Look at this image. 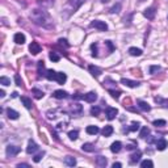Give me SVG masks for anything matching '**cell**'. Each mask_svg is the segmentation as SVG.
<instances>
[{"label":"cell","mask_w":168,"mask_h":168,"mask_svg":"<svg viewBox=\"0 0 168 168\" xmlns=\"http://www.w3.org/2000/svg\"><path fill=\"white\" fill-rule=\"evenodd\" d=\"M14 82H16V86H18V87L22 86V79L20 78V75H18V74H16V75H14Z\"/></svg>","instance_id":"cell-42"},{"label":"cell","mask_w":168,"mask_h":168,"mask_svg":"<svg viewBox=\"0 0 168 168\" xmlns=\"http://www.w3.org/2000/svg\"><path fill=\"white\" fill-rule=\"evenodd\" d=\"M0 84H3V86H11V79H8L7 76H1L0 78Z\"/></svg>","instance_id":"cell-38"},{"label":"cell","mask_w":168,"mask_h":168,"mask_svg":"<svg viewBox=\"0 0 168 168\" xmlns=\"http://www.w3.org/2000/svg\"><path fill=\"white\" fill-rule=\"evenodd\" d=\"M49 58H50V61H53V62H59L61 57H59V55L57 54L55 51H50V54H49Z\"/></svg>","instance_id":"cell-30"},{"label":"cell","mask_w":168,"mask_h":168,"mask_svg":"<svg viewBox=\"0 0 168 168\" xmlns=\"http://www.w3.org/2000/svg\"><path fill=\"white\" fill-rule=\"evenodd\" d=\"M0 97H1V99H4V97H5V92H4L3 89L0 91Z\"/></svg>","instance_id":"cell-51"},{"label":"cell","mask_w":168,"mask_h":168,"mask_svg":"<svg viewBox=\"0 0 168 168\" xmlns=\"http://www.w3.org/2000/svg\"><path fill=\"white\" fill-rule=\"evenodd\" d=\"M55 80L59 83V84H65L66 80H67V75H66L65 72H57V78Z\"/></svg>","instance_id":"cell-17"},{"label":"cell","mask_w":168,"mask_h":168,"mask_svg":"<svg viewBox=\"0 0 168 168\" xmlns=\"http://www.w3.org/2000/svg\"><path fill=\"white\" fill-rule=\"evenodd\" d=\"M53 97L54 99H58V100H62V99H67L69 97V93L63 91V89H57L53 92Z\"/></svg>","instance_id":"cell-6"},{"label":"cell","mask_w":168,"mask_h":168,"mask_svg":"<svg viewBox=\"0 0 168 168\" xmlns=\"http://www.w3.org/2000/svg\"><path fill=\"white\" fill-rule=\"evenodd\" d=\"M112 167H113V168H120V167H122V164H121V163H113Z\"/></svg>","instance_id":"cell-49"},{"label":"cell","mask_w":168,"mask_h":168,"mask_svg":"<svg viewBox=\"0 0 168 168\" xmlns=\"http://www.w3.org/2000/svg\"><path fill=\"white\" fill-rule=\"evenodd\" d=\"M121 148H122V144H121V142H114V143H112V146H110V151L112 152H114V154H117V152H120Z\"/></svg>","instance_id":"cell-20"},{"label":"cell","mask_w":168,"mask_h":168,"mask_svg":"<svg viewBox=\"0 0 168 168\" xmlns=\"http://www.w3.org/2000/svg\"><path fill=\"white\" fill-rule=\"evenodd\" d=\"M65 163L69 167H74V165H76V159L72 158V156H66L65 158Z\"/></svg>","instance_id":"cell-27"},{"label":"cell","mask_w":168,"mask_h":168,"mask_svg":"<svg viewBox=\"0 0 168 168\" xmlns=\"http://www.w3.org/2000/svg\"><path fill=\"white\" fill-rule=\"evenodd\" d=\"M91 49H92V57H99V45L95 42V43L91 45Z\"/></svg>","instance_id":"cell-33"},{"label":"cell","mask_w":168,"mask_h":168,"mask_svg":"<svg viewBox=\"0 0 168 168\" xmlns=\"http://www.w3.org/2000/svg\"><path fill=\"white\" fill-rule=\"evenodd\" d=\"M30 20L34 22L36 25L42 28H46V29H53L54 24H53V20L50 17V14L46 12L45 9H33L29 14Z\"/></svg>","instance_id":"cell-1"},{"label":"cell","mask_w":168,"mask_h":168,"mask_svg":"<svg viewBox=\"0 0 168 168\" xmlns=\"http://www.w3.org/2000/svg\"><path fill=\"white\" fill-rule=\"evenodd\" d=\"M96 164L99 165V167H106V164H108V160H106L105 156H97L96 158Z\"/></svg>","instance_id":"cell-24"},{"label":"cell","mask_w":168,"mask_h":168,"mask_svg":"<svg viewBox=\"0 0 168 168\" xmlns=\"http://www.w3.org/2000/svg\"><path fill=\"white\" fill-rule=\"evenodd\" d=\"M150 134V129H148L147 126H143L142 127V130H141V133H139V137L141 138H146Z\"/></svg>","instance_id":"cell-32"},{"label":"cell","mask_w":168,"mask_h":168,"mask_svg":"<svg viewBox=\"0 0 168 168\" xmlns=\"http://www.w3.org/2000/svg\"><path fill=\"white\" fill-rule=\"evenodd\" d=\"M117 114H118V110L116 108H106V118L108 120H114Z\"/></svg>","instance_id":"cell-9"},{"label":"cell","mask_w":168,"mask_h":168,"mask_svg":"<svg viewBox=\"0 0 168 168\" xmlns=\"http://www.w3.org/2000/svg\"><path fill=\"white\" fill-rule=\"evenodd\" d=\"M69 137H70V139L75 141V139H78V137H79V133L76 130H71V131H69Z\"/></svg>","instance_id":"cell-36"},{"label":"cell","mask_w":168,"mask_h":168,"mask_svg":"<svg viewBox=\"0 0 168 168\" xmlns=\"http://www.w3.org/2000/svg\"><path fill=\"white\" fill-rule=\"evenodd\" d=\"M45 76H46V79L47 80H55V78H57V72H55L54 70H47Z\"/></svg>","instance_id":"cell-28"},{"label":"cell","mask_w":168,"mask_h":168,"mask_svg":"<svg viewBox=\"0 0 168 168\" xmlns=\"http://www.w3.org/2000/svg\"><path fill=\"white\" fill-rule=\"evenodd\" d=\"M29 51L32 53L33 55H37L41 53V46H40V43L36 41H33L30 45H29Z\"/></svg>","instance_id":"cell-5"},{"label":"cell","mask_w":168,"mask_h":168,"mask_svg":"<svg viewBox=\"0 0 168 168\" xmlns=\"http://www.w3.org/2000/svg\"><path fill=\"white\" fill-rule=\"evenodd\" d=\"M105 45L109 47V51H113V50H114V46L112 45V42H110V41H105Z\"/></svg>","instance_id":"cell-48"},{"label":"cell","mask_w":168,"mask_h":168,"mask_svg":"<svg viewBox=\"0 0 168 168\" xmlns=\"http://www.w3.org/2000/svg\"><path fill=\"white\" fill-rule=\"evenodd\" d=\"M18 96V93L17 92H13V93H12V97H13V99H14V97H17Z\"/></svg>","instance_id":"cell-52"},{"label":"cell","mask_w":168,"mask_h":168,"mask_svg":"<svg viewBox=\"0 0 168 168\" xmlns=\"http://www.w3.org/2000/svg\"><path fill=\"white\" fill-rule=\"evenodd\" d=\"M32 92L34 93V97H36V99H42V97H43V95H45V93L42 92L41 89H37V88H33V89H32Z\"/></svg>","instance_id":"cell-31"},{"label":"cell","mask_w":168,"mask_h":168,"mask_svg":"<svg viewBox=\"0 0 168 168\" xmlns=\"http://www.w3.org/2000/svg\"><path fill=\"white\" fill-rule=\"evenodd\" d=\"M141 158H142L141 151H135L134 154L130 155V163L131 164H135V163H138V161L141 160Z\"/></svg>","instance_id":"cell-11"},{"label":"cell","mask_w":168,"mask_h":168,"mask_svg":"<svg viewBox=\"0 0 168 168\" xmlns=\"http://www.w3.org/2000/svg\"><path fill=\"white\" fill-rule=\"evenodd\" d=\"M141 167L142 168H147V167L151 168V167H154V163H152L151 160H148V159H146V160H143L141 163Z\"/></svg>","instance_id":"cell-35"},{"label":"cell","mask_w":168,"mask_h":168,"mask_svg":"<svg viewBox=\"0 0 168 168\" xmlns=\"http://www.w3.org/2000/svg\"><path fill=\"white\" fill-rule=\"evenodd\" d=\"M100 112H101V110H100L99 106H92V108H91V114H92V116H99Z\"/></svg>","instance_id":"cell-41"},{"label":"cell","mask_w":168,"mask_h":168,"mask_svg":"<svg viewBox=\"0 0 168 168\" xmlns=\"http://www.w3.org/2000/svg\"><path fill=\"white\" fill-rule=\"evenodd\" d=\"M152 124H154V126H156V127H161V126H165L167 122H165L164 120H155Z\"/></svg>","instance_id":"cell-39"},{"label":"cell","mask_w":168,"mask_h":168,"mask_svg":"<svg viewBox=\"0 0 168 168\" xmlns=\"http://www.w3.org/2000/svg\"><path fill=\"white\" fill-rule=\"evenodd\" d=\"M82 150L86 151V152H93V151H96V147L92 143H84L82 146Z\"/></svg>","instance_id":"cell-21"},{"label":"cell","mask_w":168,"mask_h":168,"mask_svg":"<svg viewBox=\"0 0 168 168\" xmlns=\"http://www.w3.org/2000/svg\"><path fill=\"white\" fill-rule=\"evenodd\" d=\"M36 151H38V144L36 143L33 139H30V141H29V143H28L26 152H28V154H34Z\"/></svg>","instance_id":"cell-7"},{"label":"cell","mask_w":168,"mask_h":168,"mask_svg":"<svg viewBox=\"0 0 168 168\" xmlns=\"http://www.w3.org/2000/svg\"><path fill=\"white\" fill-rule=\"evenodd\" d=\"M101 134H103L104 137H109V135H112V134H113V126L106 125L103 130H101Z\"/></svg>","instance_id":"cell-22"},{"label":"cell","mask_w":168,"mask_h":168,"mask_svg":"<svg viewBox=\"0 0 168 168\" xmlns=\"http://www.w3.org/2000/svg\"><path fill=\"white\" fill-rule=\"evenodd\" d=\"M21 148L17 147V146H13V144H9L7 147V150H5V152H7V156L8 158H11V156H14V155H17L18 152H20Z\"/></svg>","instance_id":"cell-4"},{"label":"cell","mask_w":168,"mask_h":168,"mask_svg":"<svg viewBox=\"0 0 168 168\" xmlns=\"http://www.w3.org/2000/svg\"><path fill=\"white\" fill-rule=\"evenodd\" d=\"M72 99L74 100H84V95H82V93H75V95L72 96Z\"/></svg>","instance_id":"cell-46"},{"label":"cell","mask_w":168,"mask_h":168,"mask_svg":"<svg viewBox=\"0 0 168 168\" xmlns=\"http://www.w3.org/2000/svg\"><path fill=\"white\" fill-rule=\"evenodd\" d=\"M121 11V4L118 3V4H114L113 7L110 8V13H118Z\"/></svg>","instance_id":"cell-37"},{"label":"cell","mask_w":168,"mask_h":168,"mask_svg":"<svg viewBox=\"0 0 168 168\" xmlns=\"http://www.w3.org/2000/svg\"><path fill=\"white\" fill-rule=\"evenodd\" d=\"M168 146V143H167V141H165L164 138H160V139H158L156 141V148H158L159 151H163V150H165V147Z\"/></svg>","instance_id":"cell-16"},{"label":"cell","mask_w":168,"mask_h":168,"mask_svg":"<svg viewBox=\"0 0 168 168\" xmlns=\"http://www.w3.org/2000/svg\"><path fill=\"white\" fill-rule=\"evenodd\" d=\"M91 28L99 29V30H101V32L108 30V25H106L104 21H100V20H93L92 22H91Z\"/></svg>","instance_id":"cell-3"},{"label":"cell","mask_w":168,"mask_h":168,"mask_svg":"<svg viewBox=\"0 0 168 168\" xmlns=\"http://www.w3.org/2000/svg\"><path fill=\"white\" fill-rule=\"evenodd\" d=\"M129 54L133 55V57H141L142 55V50L137 47H130L129 49Z\"/></svg>","instance_id":"cell-26"},{"label":"cell","mask_w":168,"mask_h":168,"mask_svg":"<svg viewBox=\"0 0 168 168\" xmlns=\"http://www.w3.org/2000/svg\"><path fill=\"white\" fill-rule=\"evenodd\" d=\"M70 112H71L74 116H75V114H80L83 112V106L78 103L72 104V105H70Z\"/></svg>","instance_id":"cell-8"},{"label":"cell","mask_w":168,"mask_h":168,"mask_svg":"<svg viewBox=\"0 0 168 168\" xmlns=\"http://www.w3.org/2000/svg\"><path fill=\"white\" fill-rule=\"evenodd\" d=\"M159 70H160L159 66H151L150 67V74H155V72H158Z\"/></svg>","instance_id":"cell-45"},{"label":"cell","mask_w":168,"mask_h":168,"mask_svg":"<svg viewBox=\"0 0 168 168\" xmlns=\"http://www.w3.org/2000/svg\"><path fill=\"white\" fill-rule=\"evenodd\" d=\"M21 101H22V104H24V106L26 108V109H32L33 104H32V100L29 99V97L22 96V97H21Z\"/></svg>","instance_id":"cell-25"},{"label":"cell","mask_w":168,"mask_h":168,"mask_svg":"<svg viewBox=\"0 0 168 168\" xmlns=\"http://www.w3.org/2000/svg\"><path fill=\"white\" fill-rule=\"evenodd\" d=\"M109 93L112 95V97H114V99H118L121 95V92H118V91H113V89H109Z\"/></svg>","instance_id":"cell-44"},{"label":"cell","mask_w":168,"mask_h":168,"mask_svg":"<svg viewBox=\"0 0 168 168\" xmlns=\"http://www.w3.org/2000/svg\"><path fill=\"white\" fill-rule=\"evenodd\" d=\"M55 114H57V110H49L47 113H46V116H47V118L49 120H55V118H57V116H55Z\"/></svg>","instance_id":"cell-40"},{"label":"cell","mask_w":168,"mask_h":168,"mask_svg":"<svg viewBox=\"0 0 168 168\" xmlns=\"http://www.w3.org/2000/svg\"><path fill=\"white\" fill-rule=\"evenodd\" d=\"M139 1H144V0H139Z\"/></svg>","instance_id":"cell-54"},{"label":"cell","mask_w":168,"mask_h":168,"mask_svg":"<svg viewBox=\"0 0 168 168\" xmlns=\"http://www.w3.org/2000/svg\"><path fill=\"white\" fill-rule=\"evenodd\" d=\"M13 40H14V42H16L17 45L25 43V36L22 34V33H16V34H14V37H13Z\"/></svg>","instance_id":"cell-19"},{"label":"cell","mask_w":168,"mask_h":168,"mask_svg":"<svg viewBox=\"0 0 168 168\" xmlns=\"http://www.w3.org/2000/svg\"><path fill=\"white\" fill-rule=\"evenodd\" d=\"M21 167H29V164H26V163H22V164H17V168H21Z\"/></svg>","instance_id":"cell-50"},{"label":"cell","mask_w":168,"mask_h":168,"mask_svg":"<svg viewBox=\"0 0 168 168\" xmlns=\"http://www.w3.org/2000/svg\"><path fill=\"white\" fill-rule=\"evenodd\" d=\"M101 1H103V3H108V1H109V0H101Z\"/></svg>","instance_id":"cell-53"},{"label":"cell","mask_w":168,"mask_h":168,"mask_svg":"<svg viewBox=\"0 0 168 168\" xmlns=\"http://www.w3.org/2000/svg\"><path fill=\"white\" fill-rule=\"evenodd\" d=\"M88 70H89V72L92 74V76H95V78H99V76L103 74V71H101L99 67H96V66H89Z\"/></svg>","instance_id":"cell-14"},{"label":"cell","mask_w":168,"mask_h":168,"mask_svg":"<svg viewBox=\"0 0 168 168\" xmlns=\"http://www.w3.org/2000/svg\"><path fill=\"white\" fill-rule=\"evenodd\" d=\"M121 83L122 84H125V86H127V87H130V88H135V87H138L139 86V83L138 82H134V80H130V79H121Z\"/></svg>","instance_id":"cell-15"},{"label":"cell","mask_w":168,"mask_h":168,"mask_svg":"<svg viewBox=\"0 0 168 168\" xmlns=\"http://www.w3.org/2000/svg\"><path fill=\"white\" fill-rule=\"evenodd\" d=\"M84 1H86V0H69V3L66 5L65 11H69V14L74 13V12H76V11L79 9L80 5H82Z\"/></svg>","instance_id":"cell-2"},{"label":"cell","mask_w":168,"mask_h":168,"mask_svg":"<svg viewBox=\"0 0 168 168\" xmlns=\"http://www.w3.org/2000/svg\"><path fill=\"white\" fill-rule=\"evenodd\" d=\"M43 155H45V152H43V151H42V152H40V154L34 155V158H33V160H34L36 163H38V161H40V160H41V159H42V156H43Z\"/></svg>","instance_id":"cell-43"},{"label":"cell","mask_w":168,"mask_h":168,"mask_svg":"<svg viewBox=\"0 0 168 168\" xmlns=\"http://www.w3.org/2000/svg\"><path fill=\"white\" fill-rule=\"evenodd\" d=\"M137 104H138V108L141 110H143V112H150L151 110V106L148 105L146 101H142V100H138L137 101Z\"/></svg>","instance_id":"cell-13"},{"label":"cell","mask_w":168,"mask_h":168,"mask_svg":"<svg viewBox=\"0 0 168 168\" xmlns=\"http://www.w3.org/2000/svg\"><path fill=\"white\" fill-rule=\"evenodd\" d=\"M38 75L40 76L46 75V74H45V62L43 61H40V62H38Z\"/></svg>","instance_id":"cell-29"},{"label":"cell","mask_w":168,"mask_h":168,"mask_svg":"<svg viewBox=\"0 0 168 168\" xmlns=\"http://www.w3.org/2000/svg\"><path fill=\"white\" fill-rule=\"evenodd\" d=\"M7 116H8V118H9V120H17L20 114H18V112H16V110L8 108V109H7Z\"/></svg>","instance_id":"cell-18"},{"label":"cell","mask_w":168,"mask_h":168,"mask_svg":"<svg viewBox=\"0 0 168 168\" xmlns=\"http://www.w3.org/2000/svg\"><path fill=\"white\" fill-rule=\"evenodd\" d=\"M139 126H141V125L138 124V122H133L130 127H127V129H125V131H137L138 129H139Z\"/></svg>","instance_id":"cell-34"},{"label":"cell","mask_w":168,"mask_h":168,"mask_svg":"<svg viewBox=\"0 0 168 168\" xmlns=\"http://www.w3.org/2000/svg\"><path fill=\"white\" fill-rule=\"evenodd\" d=\"M86 131H87V134H89V135H96V134L100 131V129L97 126H93V125H91V126H87Z\"/></svg>","instance_id":"cell-23"},{"label":"cell","mask_w":168,"mask_h":168,"mask_svg":"<svg viewBox=\"0 0 168 168\" xmlns=\"http://www.w3.org/2000/svg\"><path fill=\"white\" fill-rule=\"evenodd\" d=\"M155 13H156L155 8H147V9H144L143 16H144V17H147L148 20H154V18H155Z\"/></svg>","instance_id":"cell-10"},{"label":"cell","mask_w":168,"mask_h":168,"mask_svg":"<svg viewBox=\"0 0 168 168\" xmlns=\"http://www.w3.org/2000/svg\"><path fill=\"white\" fill-rule=\"evenodd\" d=\"M97 99V93L96 92H88L87 95H84V100L87 103H95Z\"/></svg>","instance_id":"cell-12"},{"label":"cell","mask_w":168,"mask_h":168,"mask_svg":"<svg viewBox=\"0 0 168 168\" xmlns=\"http://www.w3.org/2000/svg\"><path fill=\"white\" fill-rule=\"evenodd\" d=\"M58 42H59V45H61V46H65V47H70V45L67 43V41H66V40H63V38H61Z\"/></svg>","instance_id":"cell-47"}]
</instances>
